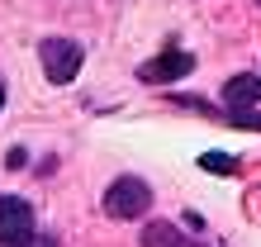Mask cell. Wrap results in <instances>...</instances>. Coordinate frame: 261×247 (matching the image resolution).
<instances>
[{
    "instance_id": "6da1fadb",
    "label": "cell",
    "mask_w": 261,
    "mask_h": 247,
    "mask_svg": "<svg viewBox=\"0 0 261 247\" xmlns=\"http://www.w3.org/2000/svg\"><path fill=\"white\" fill-rule=\"evenodd\" d=\"M147 209H152V185L147 181H138V176L110 181V190H105V214L110 219H138Z\"/></svg>"
},
{
    "instance_id": "7a4b0ae2",
    "label": "cell",
    "mask_w": 261,
    "mask_h": 247,
    "mask_svg": "<svg viewBox=\"0 0 261 247\" xmlns=\"http://www.w3.org/2000/svg\"><path fill=\"white\" fill-rule=\"evenodd\" d=\"M38 57H43V76L57 81V86L76 81V71H81V62H86L81 43H71V38H43L38 43Z\"/></svg>"
},
{
    "instance_id": "3957f363",
    "label": "cell",
    "mask_w": 261,
    "mask_h": 247,
    "mask_svg": "<svg viewBox=\"0 0 261 247\" xmlns=\"http://www.w3.org/2000/svg\"><path fill=\"white\" fill-rule=\"evenodd\" d=\"M34 238V209L19 195H0V247H19Z\"/></svg>"
},
{
    "instance_id": "277c9868",
    "label": "cell",
    "mask_w": 261,
    "mask_h": 247,
    "mask_svg": "<svg viewBox=\"0 0 261 247\" xmlns=\"http://www.w3.org/2000/svg\"><path fill=\"white\" fill-rule=\"evenodd\" d=\"M190 71H195V57H190V53L166 48V53L147 57L143 67H138V81H147V86H166V81H180V76H190Z\"/></svg>"
},
{
    "instance_id": "5b68a950",
    "label": "cell",
    "mask_w": 261,
    "mask_h": 247,
    "mask_svg": "<svg viewBox=\"0 0 261 247\" xmlns=\"http://www.w3.org/2000/svg\"><path fill=\"white\" fill-rule=\"evenodd\" d=\"M256 100H261V76L256 71H238L233 81L223 86V105L228 110H252Z\"/></svg>"
},
{
    "instance_id": "8992f818",
    "label": "cell",
    "mask_w": 261,
    "mask_h": 247,
    "mask_svg": "<svg viewBox=\"0 0 261 247\" xmlns=\"http://www.w3.org/2000/svg\"><path fill=\"white\" fill-rule=\"evenodd\" d=\"M143 247H199V242H186L176 224H147V233H143Z\"/></svg>"
},
{
    "instance_id": "52a82bcc",
    "label": "cell",
    "mask_w": 261,
    "mask_h": 247,
    "mask_svg": "<svg viewBox=\"0 0 261 247\" xmlns=\"http://www.w3.org/2000/svg\"><path fill=\"white\" fill-rule=\"evenodd\" d=\"M199 166H204V171H238L233 152H204V157H199Z\"/></svg>"
},
{
    "instance_id": "ba28073f",
    "label": "cell",
    "mask_w": 261,
    "mask_h": 247,
    "mask_svg": "<svg viewBox=\"0 0 261 247\" xmlns=\"http://www.w3.org/2000/svg\"><path fill=\"white\" fill-rule=\"evenodd\" d=\"M223 124H238V129H261V114H256V110H228Z\"/></svg>"
},
{
    "instance_id": "9c48e42d",
    "label": "cell",
    "mask_w": 261,
    "mask_h": 247,
    "mask_svg": "<svg viewBox=\"0 0 261 247\" xmlns=\"http://www.w3.org/2000/svg\"><path fill=\"white\" fill-rule=\"evenodd\" d=\"M19 247H57V238L53 233H34V238H24Z\"/></svg>"
},
{
    "instance_id": "30bf717a",
    "label": "cell",
    "mask_w": 261,
    "mask_h": 247,
    "mask_svg": "<svg viewBox=\"0 0 261 247\" xmlns=\"http://www.w3.org/2000/svg\"><path fill=\"white\" fill-rule=\"evenodd\" d=\"M24 162H29V152H24V147H10V157H5V166H14V171H19Z\"/></svg>"
},
{
    "instance_id": "8fae6325",
    "label": "cell",
    "mask_w": 261,
    "mask_h": 247,
    "mask_svg": "<svg viewBox=\"0 0 261 247\" xmlns=\"http://www.w3.org/2000/svg\"><path fill=\"white\" fill-rule=\"evenodd\" d=\"M0 105H5V81H0Z\"/></svg>"
},
{
    "instance_id": "7c38bea8",
    "label": "cell",
    "mask_w": 261,
    "mask_h": 247,
    "mask_svg": "<svg viewBox=\"0 0 261 247\" xmlns=\"http://www.w3.org/2000/svg\"><path fill=\"white\" fill-rule=\"evenodd\" d=\"M256 5H261V0H256Z\"/></svg>"
}]
</instances>
